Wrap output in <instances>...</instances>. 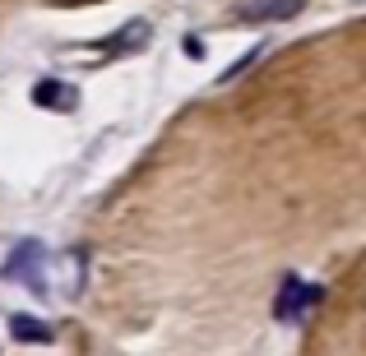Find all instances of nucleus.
Here are the masks:
<instances>
[{"label":"nucleus","instance_id":"obj_1","mask_svg":"<svg viewBox=\"0 0 366 356\" xmlns=\"http://www.w3.org/2000/svg\"><path fill=\"white\" fill-rule=\"evenodd\" d=\"M320 296H325L320 287H306L302 278L292 273V278H287V283H283V292H278V310H274V315H278V320H283V324H297V320H302V315L311 310L315 301H320Z\"/></svg>","mask_w":366,"mask_h":356},{"label":"nucleus","instance_id":"obj_2","mask_svg":"<svg viewBox=\"0 0 366 356\" xmlns=\"http://www.w3.org/2000/svg\"><path fill=\"white\" fill-rule=\"evenodd\" d=\"M37 259H42V245H37V240H24V245H19L14 255L5 259V278H14V283H28L33 292H42V278L33 273Z\"/></svg>","mask_w":366,"mask_h":356},{"label":"nucleus","instance_id":"obj_3","mask_svg":"<svg viewBox=\"0 0 366 356\" xmlns=\"http://www.w3.org/2000/svg\"><path fill=\"white\" fill-rule=\"evenodd\" d=\"M9 338L28 342V347H46L56 338V329L46 320H33V315H9Z\"/></svg>","mask_w":366,"mask_h":356},{"label":"nucleus","instance_id":"obj_4","mask_svg":"<svg viewBox=\"0 0 366 356\" xmlns=\"http://www.w3.org/2000/svg\"><path fill=\"white\" fill-rule=\"evenodd\" d=\"M302 5H306V0H242V14L259 19V24H274V19L302 14Z\"/></svg>","mask_w":366,"mask_h":356},{"label":"nucleus","instance_id":"obj_5","mask_svg":"<svg viewBox=\"0 0 366 356\" xmlns=\"http://www.w3.org/2000/svg\"><path fill=\"white\" fill-rule=\"evenodd\" d=\"M33 102L37 107H51V111H70L74 107V88L61 83V79H42V83H33Z\"/></svg>","mask_w":366,"mask_h":356},{"label":"nucleus","instance_id":"obj_6","mask_svg":"<svg viewBox=\"0 0 366 356\" xmlns=\"http://www.w3.org/2000/svg\"><path fill=\"white\" fill-rule=\"evenodd\" d=\"M139 42H149V24H139V19H134V24H125L117 37H107L112 51H134Z\"/></svg>","mask_w":366,"mask_h":356},{"label":"nucleus","instance_id":"obj_7","mask_svg":"<svg viewBox=\"0 0 366 356\" xmlns=\"http://www.w3.org/2000/svg\"><path fill=\"white\" fill-rule=\"evenodd\" d=\"M255 61H259V46H250V51H246L242 61H237V65H232V70H227V74H223V79H218V83H232L237 74H246V70H250V65H255Z\"/></svg>","mask_w":366,"mask_h":356}]
</instances>
